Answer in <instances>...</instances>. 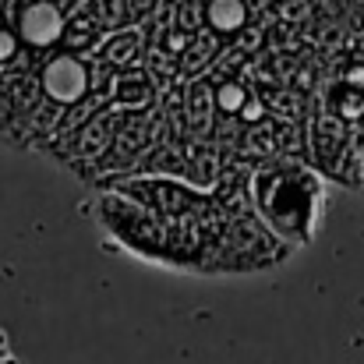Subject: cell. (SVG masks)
<instances>
[{"label": "cell", "instance_id": "1", "mask_svg": "<svg viewBox=\"0 0 364 364\" xmlns=\"http://www.w3.org/2000/svg\"><path fill=\"white\" fill-rule=\"evenodd\" d=\"M326 177L301 159H269L247 181V205L272 237L297 247L311 244L326 216Z\"/></svg>", "mask_w": 364, "mask_h": 364}, {"label": "cell", "instance_id": "2", "mask_svg": "<svg viewBox=\"0 0 364 364\" xmlns=\"http://www.w3.org/2000/svg\"><path fill=\"white\" fill-rule=\"evenodd\" d=\"M114 191L131 198V202H138L141 209L156 213L170 227H181V230L205 227L220 216L213 198L184 177H149V173L145 177H121L114 184Z\"/></svg>", "mask_w": 364, "mask_h": 364}, {"label": "cell", "instance_id": "3", "mask_svg": "<svg viewBox=\"0 0 364 364\" xmlns=\"http://www.w3.org/2000/svg\"><path fill=\"white\" fill-rule=\"evenodd\" d=\"M39 92L50 107L57 110H75L85 103V96L92 92V68L82 57H71L64 50H57L53 57H46L39 64Z\"/></svg>", "mask_w": 364, "mask_h": 364}, {"label": "cell", "instance_id": "4", "mask_svg": "<svg viewBox=\"0 0 364 364\" xmlns=\"http://www.w3.org/2000/svg\"><path fill=\"white\" fill-rule=\"evenodd\" d=\"M64 28H68V14H64V7H57L53 0H32V4H21V7H18L14 32H18V39H21L25 50L60 46Z\"/></svg>", "mask_w": 364, "mask_h": 364}, {"label": "cell", "instance_id": "5", "mask_svg": "<svg viewBox=\"0 0 364 364\" xmlns=\"http://www.w3.org/2000/svg\"><path fill=\"white\" fill-rule=\"evenodd\" d=\"M110 96H114V110H124V114H145V107L156 100V89H152V82H149V75L145 71H121L117 78H114V89H110Z\"/></svg>", "mask_w": 364, "mask_h": 364}, {"label": "cell", "instance_id": "6", "mask_svg": "<svg viewBox=\"0 0 364 364\" xmlns=\"http://www.w3.org/2000/svg\"><path fill=\"white\" fill-rule=\"evenodd\" d=\"M202 21L216 36H237L251 21V4L247 0H202Z\"/></svg>", "mask_w": 364, "mask_h": 364}, {"label": "cell", "instance_id": "7", "mask_svg": "<svg viewBox=\"0 0 364 364\" xmlns=\"http://www.w3.org/2000/svg\"><path fill=\"white\" fill-rule=\"evenodd\" d=\"M145 36H141V28L134 25V28H121V32H114V36H107V43H103V50H100V57H103V64H110V68H117V75L121 71H134V64H138V57H141V50H145V43H141Z\"/></svg>", "mask_w": 364, "mask_h": 364}, {"label": "cell", "instance_id": "8", "mask_svg": "<svg viewBox=\"0 0 364 364\" xmlns=\"http://www.w3.org/2000/svg\"><path fill=\"white\" fill-rule=\"evenodd\" d=\"M78 14L89 18L107 36H114L121 28H134V18H131V4L127 0H82V11Z\"/></svg>", "mask_w": 364, "mask_h": 364}, {"label": "cell", "instance_id": "9", "mask_svg": "<svg viewBox=\"0 0 364 364\" xmlns=\"http://www.w3.org/2000/svg\"><path fill=\"white\" fill-rule=\"evenodd\" d=\"M103 43H107V32L96 28L89 18H82V14L68 18V28H64V39H60V50H64V53L85 60V53H100Z\"/></svg>", "mask_w": 364, "mask_h": 364}, {"label": "cell", "instance_id": "10", "mask_svg": "<svg viewBox=\"0 0 364 364\" xmlns=\"http://www.w3.org/2000/svg\"><path fill=\"white\" fill-rule=\"evenodd\" d=\"M131 4V18H134V25H141L145 18H152L156 11H159V0H127Z\"/></svg>", "mask_w": 364, "mask_h": 364}, {"label": "cell", "instance_id": "11", "mask_svg": "<svg viewBox=\"0 0 364 364\" xmlns=\"http://www.w3.org/2000/svg\"><path fill=\"white\" fill-rule=\"evenodd\" d=\"M358 181L364 188V131H358Z\"/></svg>", "mask_w": 364, "mask_h": 364}]
</instances>
